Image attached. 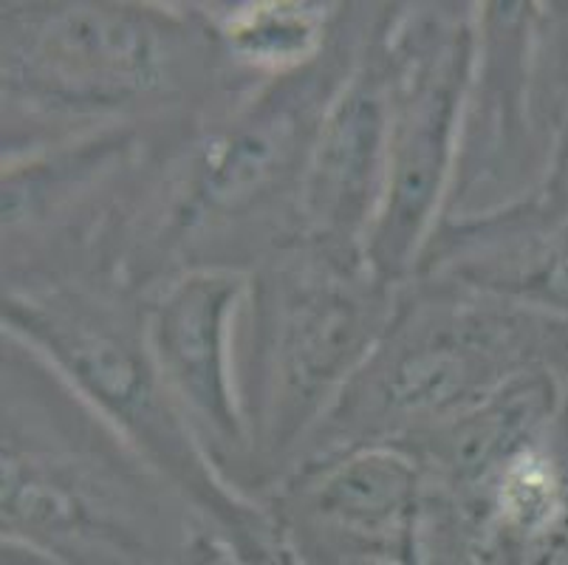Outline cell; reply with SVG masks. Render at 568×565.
Here are the masks:
<instances>
[{
	"label": "cell",
	"instance_id": "6da1fadb",
	"mask_svg": "<svg viewBox=\"0 0 568 565\" xmlns=\"http://www.w3.org/2000/svg\"><path fill=\"white\" fill-rule=\"evenodd\" d=\"M376 9L345 3L332 46L312 65L263 82L170 148L128 243V286L148 297L187 272L252 274L303 241L314 144Z\"/></svg>",
	"mask_w": 568,
	"mask_h": 565
},
{
	"label": "cell",
	"instance_id": "7a4b0ae2",
	"mask_svg": "<svg viewBox=\"0 0 568 565\" xmlns=\"http://www.w3.org/2000/svg\"><path fill=\"white\" fill-rule=\"evenodd\" d=\"M263 82L232 65L204 3L3 0V159L153 124H199Z\"/></svg>",
	"mask_w": 568,
	"mask_h": 565
},
{
	"label": "cell",
	"instance_id": "3957f363",
	"mask_svg": "<svg viewBox=\"0 0 568 565\" xmlns=\"http://www.w3.org/2000/svg\"><path fill=\"white\" fill-rule=\"evenodd\" d=\"M0 532L3 552L45 565H219L235 557L151 461L7 334Z\"/></svg>",
	"mask_w": 568,
	"mask_h": 565
},
{
	"label": "cell",
	"instance_id": "277c9868",
	"mask_svg": "<svg viewBox=\"0 0 568 565\" xmlns=\"http://www.w3.org/2000/svg\"><path fill=\"white\" fill-rule=\"evenodd\" d=\"M535 373L568 382V317L531 311L456 283L413 274L394 314L294 470L351 450L407 447Z\"/></svg>",
	"mask_w": 568,
	"mask_h": 565
},
{
	"label": "cell",
	"instance_id": "5b68a950",
	"mask_svg": "<svg viewBox=\"0 0 568 565\" xmlns=\"http://www.w3.org/2000/svg\"><path fill=\"white\" fill-rule=\"evenodd\" d=\"M396 289L365 258L312 241L281 249L246 274L235 320V382L252 444L257 506L294 470L303 447L365 365Z\"/></svg>",
	"mask_w": 568,
	"mask_h": 565
},
{
	"label": "cell",
	"instance_id": "8992f818",
	"mask_svg": "<svg viewBox=\"0 0 568 565\" xmlns=\"http://www.w3.org/2000/svg\"><path fill=\"white\" fill-rule=\"evenodd\" d=\"M0 334L49 362L187 497L246 565H286L266 509L224 484L179 411L148 340V297L122 278L0 294Z\"/></svg>",
	"mask_w": 568,
	"mask_h": 565
},
{
	"label": "cell",
	"instance_id": "52a82bcc",
	"mask_svg": "<svg viewBox=\"0 0 568 565\" xmlns=\"http://www.w3.org/2000/svg\"><path fill=\"white\" fill-rule=\"evenodd\" d=\"M199 124L111 128L3 159L0 294L122 278L164 155Z\"/></svg>",
	"mask_w": 568,
	"mask_h": 565
},
{
	"label": "cell",
	"instance_id": "ba28073f",
	"mask_svg": "<svg viewBox=\"0 0 568 565\" xmlns=\"http://www.w3.org/2000/svg\"><path fill=\"white\" fill-rule=\"evenodd\" d=\"M475 31L444 218L487 215L544 193L568 139V0L475 3Z\"/></svg>",
	"mask_w": 568,
	"mask_h": 565
},
{
	"label": "cell",
	"instance_id": "9c48e42d",
	"mask_svg": "<svg viewBox=\"0 0 568 565\" xmlns=\"http://www.w3.org/2000/svg\"><path fill=\"white\" fill-rule=\"evenodd\" d=\"M475 43V3H399V91L385 199L365 243V261L390 286L413 278L447 210Z\"/></svg>",
	"mask_w": 568,
	"mask_h": 565
},
{
	"label": "cell",
	"instance_id": "30bf717a",
	"mask_svg": "<svg viewBox=\"0 0 568 565\" xmlns=\"http://www.w3.org/2000/svg\"><path fill=\"white\" fill-rule=\"evenodd\" d=\"M261 506L294 565H425V473L396 444L301 464Z\"/></svg>",
	"mask_w": 568,
	"mask_h": 565
},
{
	"label": "cell",
	"instance_id": "8fae6325",
	"mask_svg": "<svg viewBox=\"0 0 568 565\" xmlns=\"http://www.w3.org/2000/svg\"><path fill=\"white\" fill-rule=\"evenodd\" d=\"M425 565H568V396L544 433L467 490L425 486Z\"/></svg>",
	"mask_w": 568,
	"mask_h": 565
},
{
	"label": "cell",
	"instance_id": "7c38bea8",
	"mask_svg": "<svg viewBox=\"0 0 568 565\" xmlns=\"http://www.w3.org/2000/svg\"><path fill=\"white\" fill-rule=\"evenodd\" d=\"M244 292L246 274L241 272L179 274L148 294V340L179 411L215 473L252 501V444L232 354Z\"/></svg>",
	"mask_w": 568,
	"mask_h": 565
},
{
	"label": "cell",
	"instance_id": "4fadbf2b",
	"mask_svg": "<svg viewBox=\"0 0 568 565\" xmlns=\"http://www.w3.org/2000/svg\"><path fill=\"white\" fill-rule=\"evenodd\" d=\"M399 3H379L354 71L325 113L303 190V241L365 258L385 199L396 91Z\"/></svg>",
	"mask_w": 568,
	"mask_h": 565
},
{
	"label": "cell",
	"instance_id": "5bb4252c",
	"mask_svg": "<svg viewBox=\"0 0 568 565\" xmlns=\"http://www.w3.org/2000/svg\"><path fill=\"white\" fill-rule=\"evenodd\" d=\"M413 274L568 317V206L537 193L487 215L444 218Z\"/></svg>",
	"mask_w": 568,
	"mask_h": 565
},
{
	"label": "cell",
	"instance_id": "9a60e30c",
	"mask_svg": "<svg viewBox=\"0 0 568 565\" xmlns=\"http://www.w3.org/2000/svg\"><path fill=\"white\" fill-rule=\"evenodd\" d=\"M204 7L232 65L250 80L268 82L306 69L332 46L345 3L246 0Z\"/></svg>",
	"mask_w": 568,
	"mask_h": 565
},
{
	"label": "cell",
	"instance_id": "2e32d148",
	"mask_svg": "<svg viewBox=\"0 0 568 565\" xmlns=\"http://www.w3.org/2000/svg\"><path fill=\"white\" fill-rule=\"evenodd\" d=\"M544 193L568 206V148H562V153L557 155L555 170H551L549 181H546Z\"/></svg>",
	"mask_w": 568,
	"mask_h": 565
},
{
	"label": "cell",
	"instance_id": "e0dca14e",
	"mask_svg": "<svg viewBox=\"0 0 568 565\" xmlns=\"http://www.w3.org/2000/svg\"><path fill=\"white\" fill-rule=\"evenodd\" d=\"M286 565H294V563H292V559H288V563H286Z\"/></svg>",
	"mask_w": 568,
	"mask_h": 565
}]
</instances>
